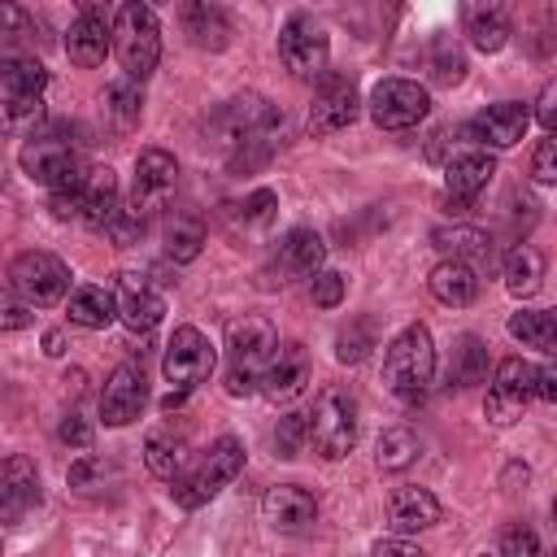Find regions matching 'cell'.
<instances>
[{"instance_id": "obj_1", "label": "cell", "mask_w": 557, "mask_h": 557, "mask_svg": "<svg viewBox=\"0 0 557 557\" xmlns=\"http://www.w3.org/2000/svg\"><path fill=\"white\" fill-rule=\"evenodd\" d=\"M274 126H278V113H274V104H270L265 96H257V91H244V96L226 100V104L209 117L213 144L226 148L231 161L244 165V170H248V165H261V161L270 157V135H274Z\"/></svg>"}, {"instance_id": "obj_2", "label": "cell", "mask_w": 557, "mask_h": 557, "mask_svg": "<svg viewBox=\"0 0 557 557\" xmlns=\"http://www.w3.org/2000/svg\"><path fill=\"white\" fill-rule=\"evenodd\" d=\"M431 379H435V344H431V331L422 322H413L383 352V387L396 400L413 405L426 396Z\"/></svg>"}, {"instance_id": "obj_3", "label": "cell", "mask_w": 557, "mask_h": 557, "mask_svg": "<svg viewBox=\"0 0 557 557\" xmlns=\"http://www.w3.org/2000/svg\"><path fill=\"white\" fill-rule=\"evenodd\" d=\"M117 174L109 165H83L74 178L52 187V213L57 218H78L91 231H104L117 213Z\"/></svg>"}, {"instance_id": "obj_4", "label": "cell", "mask_w": 557, "mask_h": 557, "mask_svg": "<svg viewBox=\"0 0 557 557\" xmlns=\"http://www.w3.org/2000/svg\"><path fill=\"white\" fill-rule=\"evenodd\" d=\"M274 348H278V331H274L270 318H261V313L235 318L226 326V357H231V366H226V392L231 396L257 392L261 370L274 357Z\"/></svg>"}, {"instance_id": "obj_5", "label": "cell", "mask_w": 557, "mask_h": 557, "mask_svg": "<svg viewBox=\"0 0 557 557\" xmlns=\"http://www.w3.org/2000/svg\"><path fill=\"white\" fill-rule=\"evenodd\" d=\"M239 470H244V444H239L235 435H222V440H213V444L174 479L170 496H174L178 509H200V505H209L222 487H231Z\"/></svg>"}, {"instance_id": "obj_6", "label": "cell", "mask_w": 557, "mask_h": 557, "mask_svg": "<svg viewBox=\"0 0 557 557\" xmlns=\"http://www.w3.org/2000/svg\"><path fill=\"white\" fill-rule=\"evenodd\" d=\"M48 70L35 57H0V131L22 135L44 117Z\"/></svg>"}, {"instance_id": "obj_7", "label": "cell", "mask_w": 557, "mask_h": 557, "mask_svg": "<svg viewBox=\"0 0 557 557\" xmlns=\"http://www.w3.org/2000/svg\"><path fill=\"white\" fill-rule=\"evenodd\" d=\"M113 52L122 61V74L144 83L157 61H161V26H157V13L139 0H126L117 13H113Z\"/></svg>"}, {"instance_id": "obj_8", "label": "cell", "mask_w": 557, "mask_h": 557, "mask_svg": "<svg viewBox=\"0 0 557 557\" xmlns=\"http://www.w3.org/2000/svg\"><path fill=\"white\" fill-rule=\"evenodd\" d=\"M305 435L318 457L339 461L357 444V400L348 387H322L313 400V413L305 418Z\"/></svg>"}, {"instance_id": "obj_9", "label": "cell", "mask_w": 557, "mask_h": 557, "mask_svg": "<svg viewBox=\"0 0 557 557\" xmlns=\"http://www.w3.org/2000/svg\"><path fill=\"white\" fill-rule=\"evenodd\" d=\"M218 366V352L213 344L205 339V331L196 326H174L170 344H165V357H161V374L170 383V396H187L196 392Z\"/></svg>"}, {"instance_id": "obj_10", "label": "cell", "mask_w": 557, "mask_h": 557, "mask_svg": "<svg viewBox=\"0 0 557 557\" xmlns=\"http://www.w3.org/2000/svg\"><path fill=\"white\" fill-rule=\"evenodd\" d=\"M17 165L26 178H35L44 187H61L65 178H74L83 170V157H78V144L70 131H39L22 144Z\"/></svg>"}, {"instance_id": "obj_11", "label": "cell", "mask_w": 557, "mask_h": 557, "mask_svg": "<svg viewBox=\"0 0 557 557\" xmlns=\"http://www.w3.org/2000/svg\"><path fill=\"white\" fill-rule=\"evenodd\" d=\"M9 287L26 300V305H57L65 300L70 292V270L61 257L44 252V248H30V252H17L13 265H9Z\"/></svg>"}, {"instance_id": "obj_12", "label": "cell", "mask_w": 557, "mask_h": 557, "mask_svg": "<svg viewBox=\"0 0 557 557\" xmlns=\"http://www.w3.org/2000/svg\"><path fill=\"white\" fill-rule=\"evenodd\" d=\"M278 57L283 65L292 70V78H322L326 74V61H331V44H326V30L309 17V13H292L278 30Z\"/></svg>"}, {"instance_id": "obj_13", "label": "cell", "mask_w": 557, "mask_h": 557, "mask_svg": "<svg viewBox=\"0 0 557 557\" xmlns=\"http://www.w3.org/2000/svg\"><path fill=\"white\" fill-rule=\"evenodd\" d=\"M431 113V96L413 78H383L370 91V117L379 131H413Z\"/></svg>"}, {"instance_id": "obj_14", "label": "cell", "mask_w": 557, "mask_h": 557, "mask_svg": "<svg viewBox=\"0 0 557 557\" xmlns=\"http://www.w3.org/2000/svg\"><path fill=\"white\" fill-rule=\"evenodd\" d=\"M357 109H361V100H357V83H352L348 74H331V70H326V74L318 78V87H313L305 126H309V135L322 139V135H335V131L352 126Z\"/></svg>"}, {"instance_id": "obj_15", "label": "cell", "mask_w": 557, "mask_h": 557, "mask_svg": "<svg viewBox=\"0 0 557 557\" xmlns=\"http://www.w3.org/2000/svg\"><path fill=\"white\" fill-rule=\"evenodd\" d=\"M531 126V109L518 104V100H500V104H487L483 113H474L470 122L457 126L461 139L479 144L483 152H500V148H513Z\"/></svg>"}, {"instance_id": "obj_16", "label": "cell", "mask_w": 557, "mask_h": 557, "mask_svg": "<svg viewBox=\"0 0 557 557\" xmlns=\"http://www.w3.org/2000/svg\"><path fill=\"white\" fill-rule=\"evenodd\" d=\"M531 383H535V370H531L522 357H505V361L496 366L492 387H487V400H483L487 422H496V426L518 422V418H522V409H527V400L535 396V392H531Z\"/></svg>"}, {"instance_id": "obj_17", "label": "cell", "mask_w": 557, "mask_h": 557, "mask_svg": "<svg viewBox=\"0 0 557 557\" xmlns=\"http://www.w3.org/2000/svg\"><path fill=\"white\" fill-rule=\"evenodd\" d=\"M492 174H496V157L492 152H483V148L453 152L444 161V205H448V213L461 218L470 209V200L492 183Z\"/></svg>"}, {"instance_id": "obj_18", "label": "cell", "mask_w": 557, "mask_h": 557, "mask_svg": "<svg viewBox=\"0 0 557 557\" xmlns=\"http://www.w3.org/2000/svg\"><path fill=\"white\" fill-rule=\"evenodd\" d=\"M44 492H39V470L30 457L13 453L0 461V522L4 527H17L26 522L35 509H39Z\"/></svg>"}, {"instance_id": "obj_19", "label": "cell", "mask_w": 557, "mask_h": 557, "mask_svg": "<svg viewBox=\"0 0 557 557\" xmlns=\"http://www.w3.org/2000/svg\"><path fill=\"white\" fill-rule=\"evenodd\" d=\"M322 261H326V244H322V235L309 231V226H296V231H287V235L278 239V252H274L265 278H270V283L313 278V274L322 270Z\"/></svg>"}, {"instance_id": "obj_20", "label": "cell", "mask_w": 557, "mask_h": 557, "mask_svg": "<svg viewBox=\"0 0 557 557\" xmlns=\"http://www.w3.org/2000/svg\"><path fill=\"white\" fill-rule=\"evenodd\" d=\"M144 400H148L144 366H135V361L113 366L109 379H104V387H100V418H104V426H126V422H135L139 409H144Z\"/></svg>"}, {"instance_id": "obj_21", "label": "cell", "mask_w": 557, "mask_h": 557, "mask_svg": "<svg viewBox=\"0 0 557 557\" xmlns=\"http://www.w3.org/2000/svg\"><path fill=\"white\" fill-rule=\"evenodd\" d=\"M174 183H178V161L165 148H144L135 157V196H131V205L152 218L170 200Z\"/></svg>"}, {"instance_id": "obj_22", "label": "cell", "mask_w": 557, "mask_h": 557, "mask_svg": "<svg viewBox=\"0 0 557 557\" xmlns=\"http://www.w3.org/2000/svg\"><path fill=\"white\" fill-rule=\"evenodd\" d=\"M261 513H265V522H270L274 531L300 535V531H309V527L318 522V500H313V492L300 487V483H274V487H265V496H261Z\"/></svg>"}, {"instance_id": "obj_23", "label": "cell", "mask_w": 557, "mask_h": 557, "mask_svg": "<svg viewBox=\"0 0 557 557\" xmlns=\"http://www.w3.org/2000/svg\"><path fill=\"white\" fill-rule=\"evenodd\" d=\"M109 48H113V22H109V13L100 4H83L78 17L70 22V35H65L70 61L83 65V70H96Z\"/></svg>"}, {"instance_id": "obj_24", "label": "cell", "mask_w": 557, "mask_h": 557, "mask_svg": "<svg viewBox=\"0 0 557 557\" xmlns=\"http://www.w3.org/2000/svg\"><path fill=\"white\" fill-rule=\"evenodd\" d=\"M305 383H309V352H305V344H278L274 357L265 361L257 387H261L265 400L287 405V400H296L305 392Z\"/></svg>"}, {"instance_id": "obj_25", "label": "cell", "mask_w": 557, "mask_h": 557, "mask_svg": "<svg viewBox=\"0 0 557 557\" xmlns=\"http://www.w3.org/2000/svg\"><path fill=\"white\" fill-rule=\"evenodd\" d=\"M113 305H117V322L131 331V335H148L161 313H165V300L139 278V274H117L113 283Z\"/></svg>"}, {"instance_id": "obj_26", "label": "cell", "mask_w": 557, "mask_h": 557, "mask_svg": "<svg viewBox=\"0 0 557 557\" xmlns=\"http://www.w3.org/2000/svg\"><path fill=\"white\" fill-rule=\"evenodd\" d=\"M440 518H444L440 500H435L426 487H418V483H405V487H396V492L387 496V527H392L396 535L426 531V527H435Z\"/></svg>"}, {"instance_id": "obj_27", "label": "cell", "mask_w": 557, "mask_h": 557, "mask_svg": "<svg viewBox=\"0 0 557 557\" xmlns=\"http://www.w3.org/2000/svg\"><path fill=\"white\" fill-rule=\"evenodd\" d=\"M187 453H191V440H187V426H174V422H161L157 431H148L144 440V466L174 483L183 470H187Z\"/></svg>"}, {"instance_id": "obj_28", "label": "cell", "mask_w": 557, "mask_h": 557, "mask_svg": "<svg viewBox=\"0 0 557 557\" xmlns=\"http://www.w3.org/2000/svg\"><path fill=\"white\" fill-rule=\"evenodd\" d=\"M100 104H104L109 126H113L117 135H131V131L139 126V113H144V87H139L135 78L117 74V78H109V83H104Z\"/></svg>"}, {"instance_id": "obj_29", "label": "cell", "mask_w": 557, "mask_h": 557, "mask_svg": "<svg viewBox=\"0 0 557 557\" xmlns=\"http://www.w3.org/2000/svg\"><path fill=\"white\" fill-rule=\"evenodd\" d=\"M426 287L440 305H470L479 296V274H474L470 261H440L426 274Z\"/></svg>"}, {"instance_id": "obj_30", "label": "cell", "mask_w": 557, "mask_h": 557, "mask_svg": "<svg viewBox=\"0 0 557 557\" xmlns=\"http://www.w3.org/2000/svg\"><path fill=\"white\" fill-rule=\"evenodd\" d=\"M461 22H466V35L479 52H500L509 44V17L500 4H466Z\"/></svg>"}, {"instance_id": "obj_31", "label": "cell", "mask_w": 557, "mask_h": 557, "mask_svg": "<svg viewBox=\"0 0 557 557\" xmlns=\"http://www.w3.org/2000/svg\"><path fill=\"white\" fill-rule=\"evenodd\" d=\"M70 322L74 326H87V331H104L113 318H117V305H113V292L100 287V283H83L70 292V305H65Z\"/></svg>"}, {"instance_id": "obj_32", "label": "cell", "mask_w": 557, "mask_h": 557, "mask_svg": "<svg viewBox=\"0 0 557 557\" xmlns=\"http://www.w3.org/2000/svg\"><path fill=\"white\" fill-rule=\"evenodd\" d=\"M183 30L191 35V44L196 48H226V35H231V22H226V13L218 9V4H205V0H196V4H183Z\"/></svg>"}, {"instance_id": "obj_33", "label": "cell", "mask_w": 557, "mask_h": 557, "mask_svg": "<svg viewBox=\"0 0 557 557\" xmlns=\"http://www.w3.org/2000/svg\"><path fill=\"white\" fill-rule=\"evenodd\" d=\"M487 344L479 335H457L453 357H448V387H474L487 379Z\"/></svg>"}, {"instance_id": "obj_34", "label": "cell", "mask_w": 557, "mask_h": 557, "mask_svg": "<svg viewBox=\"0 0 557 557\" xmlns=\"http://www.w3.org/2000/svg\"><path fill=\"white\" fill-rule=\"evenodd\" d=\"M540 283H544V257H540V248L518 244V248L505 257V287L527 300V296L540 292Z\"/></svg>"}, {"instance_id": "obj_35", "label": "cell", "mask_w": 557, "mask_h": 557, "mask_svg": "<svg viewBox=\"0 0 557 557\" xmlns=\"http://www.w3.org/2000/svg\"><path fill=\"white\" fill-rule=\"evenodd\" d=\"M431 244L444 252V261H466V257L492 252V239L479 226H440V231H431Z\"/></svg>"}, {"instance_id": "obj_36", "label": "cell", "mask_w": 557, "mask_h": 557, "mask_svg": "<svg viewBox=\"0 0 557 557\" xmlns=\"http://www.w3.org/2000/svg\"><path fill=\"white\" fill-rule=\"evenodd\" d=\"M509 335L522 339V344H531V348H540V352H553V344H557V318L548 309H518L509 318Z\"/></svg>"}, {"instance_id": "obj_37", "label": "cell", "mask_w": 557, "mask_h": 557, "mask_svg": "<svg viewBox=\"0 0 557 557\" xmlns=\"http://www.w3.org/2000/svg\"><path fill=\"white\" fill-rule=\"evenodd\" d=\"M379 470L383 474H396V470H409L418 461V435L409 426H387L379 435V453H374Z\"/></svg>"}, {"instance_id": "obj_38", "label": "cell", "mask_w": 557, "mask_h": 557, "mask_svg": "<svg viewBox=\"0 0 557 557\" xmlns=\"http://www.w3.org/2000/svg\"><path fill=\"white\" fill-rule=\"evenodd\" d=\"M200 248H205V226L196 218H170L165 222V257L170 261L187 265L200 257Z\"/></svg>"}, {"instance_id": "obj_39", "label": "cell", "mask_w": 557, "mask_h": 557, "mask_svg": "<svg viewBox=\"0 0 557 557\" xmlns=\"http://www.w3.org/2000/svg\"><path fill=\"white\" fill-rule=\"evenodd\" d=\"M370 348H374V322H370V318H352L348 326H339V335H335V357H339L344 366H361V361L370 357Z\"/></svg>"}, {"instance_id": "obj_40", "label": "cell", "mask_w": 557, "mask_h": 557, "mask_svg": "<svg viewBox=\"0 0 557 557\" xmlns=\"http://www.w3.org/2000/svg\"><path fill=\"white\" fill-rule=\"evenodd\" d=\"M461 74H466L461 48L453 39H435V48H431V78L440 87H453V83H461Z\"/></svg>"}, {"instance_id": "obj_41", "label": "cell", "mask_w": 557, "mask_h": 557, "mask_svg": "<svg viewBox=\"0 0 557 557\" xmlns=\"http://www.w3.org/2000/svg\"><path fill=\"white\" fill-rule=\"evenodd\" d=\"M104 231L117 239V248H131V244H139V235L148 231V213L126 200V205H117V213H113V222H109Z\"/></svg>"}, {"instance_id": "obj_42", "label": "cell", "mask_w": 557, "mask_h": 557, "mask_svg": "<svg viewBox=\"0 0 557 557\" xmlns=\"http://www.w3.org/2000/svg\"><path fill=\"white\" fill-rule=\"evenodd\" d=\"M305 440H309L305 435V413H283L278 426H274V453L283 461H292V457H300V444Z\"/></svg>"}, {"instance_id": "obj_43", "label": "cell", "mask_w": 557, "mask_h": 557, "mask_svg": "<svg viewBox=\"0 0 557 557\" xmlns=\"http://www.w3.org/2000/svg\"><path fill=\"white\" fill-rule=\"evenodd\" d=\"M496 557H540V540H535V531L522 527V522L505 527L500 540H496Z\"/></svg>"}, {"instance_id": "obj_44", "label": "cell", "mask_w": 557, "mask_h": 557, "mask_svg": "<svg viewBox=\"0 0 557 557\" xmlns=\"http://www.w3.org/2000/svg\"><path fill=\"white\" fill-rule=\"evenodd\" d=\"M22 326H30V305L9 283H0V331H22Z\"/></svg>"}, {"instance_id": "obj_45", "label": "cell", "mask_w": 557, "mask_h": 557, "mask_svg": "<svg viewBox=\"0 0 557 557\" xmlns=\"http://www.w3.org/2000/svg\"><path fill=\"white\" fill-rule=\"evenodd\" d=\"M26 30H30V13L22 4L0 0V44H17Z\"/></svg>"}, {"instance_id": "obj_46", "label": "cell", "mask_w": 557, "mask_h": 557, "mask_svg": "<svg viewBox=\"0 0 557 557\" xmlns=\"http://www.w3.org/2000/svg\"><path fill=\"white\" fill-rule=\"evenodd\" d=\"M339 300H344V274H335V270H318V274H313V305L335 309Z\"/></svg>"}, {"instance_id": "obj_47", "label": "cell", "mask_w": 557, "mask_h": 557, "mask_svg": "<svg viewBox=\"0 0 557 557\" xmlns=\"http://www.w3.org/2000/svg\"><path fill=\"white\" fill-rule=\"evenodd\" d=\"M531 174H535V183H553V178H557V139H553V135H544V139L535 144Z\"/></svg>"}, {"instance_id": "obj_48", "label": "cell", "mask_w": 557, "mask_h": 557, "mask_svg": "<svg viewBox=\"0 0 557 557\" xmlns=\"http://www.w3.org/2000/svg\"><path fill=\"white\" fill-rule=\"evenodd\" d=\"M274 205H278V200H274V191H270V187H257V191H252V196H248L239 209H244V222L265 226V222L274 218Z\"/></svg>"}, {"instance_id": "obj_49", "label": "cell", "mask_w": 557, "mask_h": 557, "mask_svg": "<svg viewBox=\"0 0 557 557\" xmlns=\"http://www.w3.org/2000/svg\"><path fill=\"white\" fill-rule=\"evenodd\" d=\"M57 440L70 444V448H87V444H91V426H87L78 413H65L61 426H57Z\"/></svg>"}, {"instance_id": "obj_50", "label": "cell", "mask_w": 557, "mask_h": 557, "mask_svg": "<svg viewBox=\"0 0 557 557\" xmlns=\"http://www.w3.org/2000/svg\"><path fill=\"white\" fill-rule=\"evenodd\" d=\"M535 117H540V126H544V131H553V122H557V83H553V78L540 87V100H535Z\"/></svg>"}, {"instance_id": "obj_51", "label": "cell", "mask_w": 557, "mask_h": 557, "mask_svg": "<svg viewBox=\"0 0 557 557\" xmlns=\"http://www.w3.org/2000/svg\"><path fill=\"white\" fill-rule=\"evenodd\" d=\"M531 392H535L540 400H557V370H553V366H540V370H535Z\"/></svg>"}, {"instance_id": "obj_52", "label": "cell", "mask_w": 557, "mask_h": 557, "mask_svg": "<svg viewBox=\"0 0 557 557\" xmlns=\"http://www.w3.org/2000/svg\"><path fill=\"white\" fill-rule=\"evenodd\" d=\"M374 557H426V553L413 548V544H405V540H383V544L374 548Z\"/></svg>"}, {"instance_id": "obj_53", "label": "cell", "mask_w": 557, "mask_h": 557, "mask_svg": "<svg viewBox=\"0 0 557 557\" xmlns=\"http://www.w3.org/2000/svg\"><path fill=\"white\" fill-rule=\"evenodd\" d=\"M44 352H48V357H61V352H65V335H61V331H48V335H44Z\"/></svg>"}, {"instance_id": "obj_54", "label": "cell", "mask_w": 557, "mask_h": 557, "mask_svg": "<svg viewBox=\"0 0 557 557\" xmlns=\"http://www.w3.org/2000/svg\"><path fill=\"white\" fill-rule=\"evenodd\" d=\"M483 557H496V553H483Z\"/></svg>"}]
</instances>
